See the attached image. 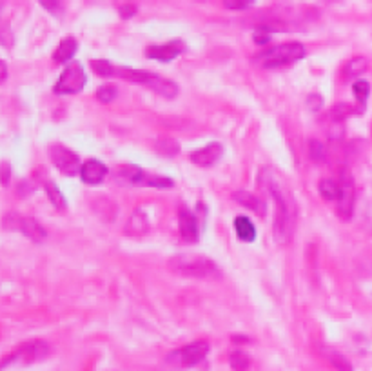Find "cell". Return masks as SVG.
Listing matches in <instances>:
<instances>
[{
  "instance_id": "obj_1",
  "label": "cell",
  "mask_w": 372,
  "mask_h": 371,
  "mask_svg": "<svg viewBox=\"0 0 372 371\" xmlns=\"http://www.w3.org/2000/svg\"><path fill=\"white\" fill-rule=\"evenodd\" d=\"M266 177V186L269 193L275 199L276 213H275V227H272V235H275V243L280 246H286L292 240L296 229V218H298V207L292 193L287 190V186L272 175L270 171L264 173Z\"/></svg>"
},
{
  "instance_id": "obj_2",
  "label": "cell",
  "mask_w": 372,
  "mask_h": 371,
  "mask_svg": "<svg viewBox=\"0 0 372 371\" xmlns=\"http://www.w3.org/2000/svg\"><path fill=\"white\" fill-rule=\"evenodd\" d=\"M169 269L174 273L189 278H202V280H213L220 277L218 266L205 255L198 253H182L169 260Z\"/></svg>"
},
{
  "instance_id": "obj_3",
  "label": "cell",
  "mask_w": 372,
  "mask_h": 371,
  "mask_svg": "<svg viewBox=\"0 0 372 371\" xmlns=\"http://www.w3.org/2000/svg\"><path fill=\"white\" fill-rule=\"evenodd\" d=\"M305 57V47L300 42H289V44H280V46L269 47L258 53L255 62H258L261 67L272 69V67H281L294 64Z\"/></svg>"
},
{
  "instance_id": "obj_4",
  "label": "cell",
  "mask_w": 372,
  "mask_h": 371,
  "mask_svg": "<svg viewBox=\"0 0 372 371\" xmlns=\"http://www.w3.org/2000/svg\"><path fill=\"white\" fill-rule=\"evenodd\" d=\"M4 229L10 232H21L33 243H42L47 237L46 229L38 224V221L31 216H22L19 213H8L4 216Z\"/></svg>"
},
{
  "instance_id": "obj_5",
  "label": "cell",
  "mask_w": 372,
  "mask_h": 371,
  "mask_svg": "<svg viewBox=\"0 0 372 371\" xmlns=\"http://www.w3.org/2000/svg\"><path fill=\"white\" fill-rule=\"evenodd\" d=\"M47 353H49V348H47L46 342H42V340H31V342L19 346L15 351H11L10 355L4 357V361H2V370H5V368L10 366L11 362L33 364V362L44 359Z\"/></svg>"
},
{
  "instance_id": "obj_6",
  "label": "cell",
  "mask_w": 372,
  "mask_h": 371,
  "mask_svg": "<svg viewBox=\"0 0 372 371\" xmlns=\"http://www.w3.org/2000/svg\"><path fill=\"white\" fill-rule=\"evenodd\" d=\"M122 181H126L131 186H146V188H173V181L169 177L154 175L149 171H143L138 166L129 164L120 170Z\"/></svg>"
},
{
  "instance_id": "obj_7",
  "label": "cell",
  "mask_w": 372,
  "mask_h": 371,
  "mask_svg": "<svg viewBox=\"0 0 372 371\" xmlns=\"http://www.w3.org/2000/svg\"><path fill=\"white\" fill-rule=\"evenodd\" d=\"M87 82L86 71L78 62H71L69 66L62 71L60 78L55 86L56 95H73V93H80Z\"/></svg>"
},
{
  "instance_id": "obj_8",
  "label": "cell",
  "mask_w": 372,
  "mask_h": 371,
  "mask_svg": "<svg viewBox=\"0 0 372 371\" xmlns=\"http://www.w3.org/2000/svg\"><path fill=\"white\" fill-rule=\"evenodd\" d=\"M49 157H51V162L55 164L56 170L64 173L66 177L80 175V157H78L75 151L69 150V148L62 144H53L51 148H49Z\"/></svg>"
},
{
  "instance_id": "obj_9",
  "label": "cell",
  "mask_w": 372,
  "mask_h": 371,
  "mask_svg": "<svg viewBox=\"0 0 372 371\" xmlns=\"http://www.w3.org/2000/svg\"><path fill=\"white\" fill-rule=\"evenodd\" d=\"M340 184H342V196L338 204V215L342 216L343 221H349L354 212V199H356V190H354V181H352L351 171L342 170L340 173Z\"/></svg>"
},
{
  "instance_id": "obj_10",
  "label": "cell",
  "mask_w": 372,
  "mask_h": 371,
  "mask_svg": "<svg viewBox=\"0 0 372 371\" xmlns=\"http://www.w3.org/2000/svg\"><path fill=\"white\" fill-rule=\"evenodd\" d=\"M209 353V342H205V340H196L193 344L185 346L182 350L174 351L171 359L178 362L180 366L184 368H191L196 366L198 362H202Z\"/></svg>"
},
{
  "instance_id": "obj_11",
  "label": "cell",
  "mask_w": 372,
  "mask_h": 371,
  "mask_svg": "<svg viewBox=\"0 0 372 371\" xmlns=\"http://www.w3.org/2000/svg\"><path fill=\"white\" fill-rule=\"evenodd\" d=\"M184 52L185 42L176 38V41H171L167 42V44H162V46H149L148 49H146V57L154 58V60L160 62H171Z\"/></svg>"
},
{
  "instance_id": "obj_12",
  "label": "cell",
  "mask_w": 372,
  "mask_h": 371,
  "mask_svg": "<svg viewBox=\"0 0 372 371\" xmlns=\"http://www.w3.org/2000/svg\"><path fill=\"white\" fill-rule=\"evenodd\" d=\"M224 155V148L218 142H213V144H207L205 148H200V150L193 151L191 153V162L198 168H211L222 159Z\"/></svg>"
},
{
  "instance_id": "obj_13",
  "label": "cell",
  "mask_w": 372,
  "mask_h": 371,
  "mask_svg": "<svg viewBox=\"0 0 372 371\" xmlns=\"http://www.w3.org/2000/svg\"><path fill=\"white\" fill-rule=\"evenodd\" d=\"M178 227H180V235L184 238V243L194 244L198 243L200 238V226L196 216L193 213L182 207L178 212Z\"/></svg>"
},
{
  "instance_id": "obj_14",
  "label": "cell",
  "mask_w": 372,
  "mask_h": 371,
  "mask_svg": "<svg viewBox=\"0 0 372 371\" xmlns=\"http://www.w3.org/2000/svg\"><path fill=\"white\" fill-rule=\"evenodd\" d=\"M107 175V166L97 159H89L82 164L80 179L84 184L98 186L102 184Z\"/></svg>"
},
{
  "instance_id": "obj_15",
  "label": "cell",
  "mask_w": 372,
  "mask_h": 371,
  "mask_svg": "<svg viewBox=\"0 0 372 371\" xmlns=\"http://www.w3.org/2000/svg\"><path fill=\"white\" fill-rule=\"evenodd\" d=\"M148 88H151L154 93H159V95H162V97L165 98H174L178 95V86L174 82H171V80H167V78L160 77L156 73H153V77H151V80H149L148 84Z\"/></svg>"
},
{
  "instance_id": "obj_16",
  "label": "cell",
  "mask_w": 372,
  "mask_h": 371,
  "mask_svg": "<svg viewBox=\"0 0 372 371\" xmlns=\"http://www.w3.org/2000/svg\"><path fill=\"white\" fill-rule=\"evenodd\" d=\"M148 232H149L148 216L143 215L140 210H137L133 215L129 216L128 224H126V233H128L129 237H142V235H146Z\"/></svg>"
},
{
  "instance_id": "obj_17",
  "label": "cell",
  "mask_w": 372,
  "mask_h": 371,
  "mask_svg": "<svg viewBox=\"0 0 372 371\" xmlns=\"http://www.w3.org/2000/svg\"><path fill=\"white\" fill-rule=\"evenodd\" d=\"M78 49V42L73 38V36H66V38H62L58 47L53 53V58L58 64H64V62H69L73 57H75V53Z\"/></svg>"
},
{
  "instance_id": "obj_18",
  "label": "cell",
  "mask_w": 372,
  "mask_h": 371,
  "mask_svg": "<svg viewBox=\"0 0 372 371\" xmlns=\"http://www.w3.org/2000/svg\"><path fill=\"white\" fill-rule=\"evenodd\" d=\"M233 199H235L238 204H242V206L249 207L251 212H255L256 215L260 216L266 215V204H264V201L258 199V196L251 195L247 191H236L235 195H233Z\"/></svg>"
},
{
  "instance_id": "obj_19",
  "label": "cell",
  "mask_w": 372,
  "mask_h": 371,
  "mask_svg": "<svg viewBox=\"0 0 372 371\" xmlns=\"http://www.w3.org/2000/svg\"><path fill=\"white\" fill-rule=\"evenodd\" d=\"M235 232L236 237L242 240V243H253L256 238V227L255 224L247 218V216H236L235 218Z\"/></svg>"
},
{
  "instance_id": "obj_20",
  "label": "cell",
  "mask_w": 372,
  "mask_h": 371,
  "mask_svg": "<svg viewBox=\"0 0 372 371\" xmlns=\"http://www.w3.org/2000/svg\"><path fill=\"white\" fill-rule=\"evenodd\" d=\"M320 193L325 201H340L342 196V184L340 181H334V179H323L320 182Z\"/></svg>"
},
{
  "instance_id": "obj_21",
  "label": "cell",
  "mask_w": 372,
  "mask_h": 371,
  "mask_svg": "<svg viewBox=\"0 0 372 371\" xmlns=\"http://www.w3.org/2000/svg\"><path fill=\"white\" fill-rule=\"evenodd\" d=\"M44 188H46V193H47V199L51 201L53 206L56 207V210H60V212H64L67 207V202H66V196L62 195V191L58 190V186L53 184L51 181H47L46 184H44Z\"/></svg>"
},
{
  "instance_id": "obj_22",
  "label": "cell",
  "mask_w": 372,
  "mask_h": 371,
  "mask_svg": "<svg viewBox=\"0 0 372 371\" xmlns=\"http://www.w3.org/2000/svg\"><path fill=\"white\" fill-rule=\"evenodd\" d=\"M323 355H325L327 359H329V362H331L332 366L336 368V370L352 371L351 362L347 361V359L342 355V353H338V351H334V350H323Z\"/></svg>"
},
{
  "instance_id": "obj_23",
  "label": "cell",
  "mask_w": 372,
  "mask_h": 371,
  "mask_svg": "<svg viewBox=\"0 0 372 371\" xmlns=\"http://www.w3.org/2000/svg\"><path fill=\"white\" fill-rule=\"evenodd\" d=\"M352 91H354V97H356L360 108L365 109V102H367L369 93H371V86H369L367 80H356L352 84Z\"/></svg>"
},
{
  "instance_id": "obj_24",
  "label": "cell",
  "mask_w": 372,
  "mask_h": 371,
  "mask_svg": "<svg viewBox=\"0 0 372 371\" xmlns=\"http://www.w3.org/2000/svg\"><path fill=\"white\" fill-rule=\"evenodd\" d=\"M156 153L163 155V157H174L180 153V144L174 139H163L156 142Z\"/></svg>"
},
{
  "instance_id": "obj_25",
  "label": "cell",
  "mask_w": 372,
  "mask_h": 371,
  "mask_svg": "<svg viewBox=\"0 0 372 371\" xmlns=\"http://www.w3.org/2000/svg\"><path fill=\"white\" fill-rule=\"evenodd\" d=\"M367 69V60L362 57H358V58H352L349 64H347L345 67V71L349 77H360L363 71Z\"/></svg>"
},
{
  "instance_id": "obj_26",
  "label": "cell",
  "mask_w": 372,
  "mask_h": 371,
  "mask_svg": "<svg viewBox=\"0 0 372 371\" xmlns=\"http://www.w3.org/2000/svg\"><path fill=\"white\" fill-rule=\"evenodd\" d=\"M229 362H231V366H233V370H235V371H245L247 368H249L251 359L247 355H245L244 351H235V353L231 355Z\"/></svg>"
},
{
  "instance_id": "obj_27",
  "label": "cell",
  "mask_w": 372,
  "mask_h": 371,
  "mask_svg": "<svg viewBox=\"0 0 372 371\" xmlns=\"http://www.w3.org/2000/svg\"><path fill=\"white\" fill-rule=\"evenodd\" d=\"M91 67L93 71L100 75V77H111V75H115V69H117L111 62L107 60H91Z\"/></svg>"
},
{
  "instance_id": "obj_28",
  "label": "cell",
  "mask_w": 372,
  "mask_h": 371,
  "mask_svg": "<svg viewBox=\"0 0 372 371\" xmlns=\"http://www.w3.org/2000/svg\"><path fill=\"white\" fill-rule=\"evenodd\" d=\"M351 113H354V109L351 108V104H336L331 111V117L334 122H343Z\"/></svg>"
},
{
  "instance_id": "obj_29",
  "label": "cell",
  "mask_w": 372,
  "mask_h": 371,
  "mask_svg": "<svg viewBox=\"0 0 372 371\" xmlns=\"http://www.w3.org/2000/svg\"><path fill=\"white\" fill-rule=\"evenodd\" d=\"M97 98L104 104L113 102V100L117 98V88H115L113 84H106V86H102V88H98Z\"/></svg>"
},
{
  "instance_id": "obj_30",
  "label": "cell",
  "mask_w": 372,
  "mask_h": 371,
  "mask_svg": "<svg viewBox=\"0 0 372 371\" xmlns=\"http://www.w3.org/2000/svg\"><path fill=\"white\" fill-rule=\"evenodd\" d=\"M309 157H311L314 162H320V160L325 159V148H323L320 140H311V142H309Z\"/></svg>"
},
{
  "instance_id": "obj_31",
  "label": "cell",
  "mask_w": 372,
  "mask_h": 371,
  "mask_svg": "<svg viewBox=\"0 0 372 371\" xmlns=\"http://www.w3.org/2000/svg\"><path fill=\"white\" fill-rule=\"evenodd\" d=\"M222 2H224V5L227 8V10L244 11V10H247V8H251V5L255 4L256 0H222Z\"/></svg>"
},
{
  "instance_id": "obj_32",
  "label": "cell",
  "mask_w": 372,
  "mask_h": 371,
  "mask_svg": "<svg viewBox=\"0 0 372 371\" xmlns=\"http://www.w3.org/2000/svg\"><path fill=\"white\" fill-rule=\"evenodd\" d=\"M270 33H272V27L261 26L255 31V42L258 46H266L267 42L270 41Z\"/></svg>"
},
{
  "instance_id": "obj_33",
  "label": "cell",
  "mask_w": 372,
  "mask_h": 371,
  "mask_svg": "<svg viewBox=\"0 0 372 371\" xmlns=\"http://www.w3.org/2000/svg\"><path fill=\"white\" fill-rule=\"evenodd\" d=\"M307 106H309L311 111H320V109L323 108V98H321L318 93H312V95L307 97Z\"/></svg>"
},
{
  "instance_id": "obj_34",
  "label": "cell",
  "mask_w": 372,
  "mask_h": 371,
  "mask_svg": "<svg viewBox=\"0 0 372 371\" xmlns=\"http://www.w3.org/2000/svg\"><path fill=\"white\" fill-rule=\"evenodd\" d=\"M44 10H47L53 15H58L60 13V0H38Z\"/></svg>"
},
{
  "instance_id": "obj_35",
  "label": "cell",
  "mask_w": 372,
  "mask_h": 371,
  "mask_svg": "<svg viewBox=\"0 0 372 371\" xmlns=\"http://www.w3.org/2000/svg\"><path fill=\"white\" fill-rule=\"evenodd\" d=\"M118 13H120L122 19H131V16L137 15V5L131 4V2H126V4L118 8Z\"/></svg>"
},
{
  "instance_id": "obj_36",
  "label": "cell",
  "mask_w": 372,
  "mask_h": 371,
  "mask_svg": "<svg viewBox=\"0 0 372 371\" xmlns=\"http://www.w3.org/2000/svg\"><path fill=\"white\" fill-rule=\"evenodd\" d=\"M10 179H11L10 162H4V164H2V186L10 184Z\"/></svg>"
},
{
  "instance_id": "obj_37",
  "label": "cell",
  "mask_w": 372,
  "mask_h": 371,
  "mask_svg": "<svg viewBox=\"0 0 372 371\" xmlns=\"http://www.w3.org/2000/svg\"><path fill=\"white\" fill-rule=\"evenodd\" d=\"M0 67H2V77H0V82H4L8 78V67H5V62H0Z\"/></svg>"
}]
</instances>
